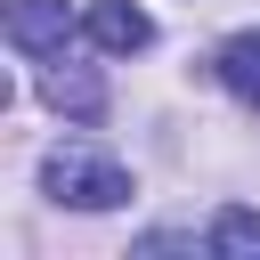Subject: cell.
I'll list each match as a JSON object with an SVG mask.
<instances>
[{
  "mask_svg": "<svg viewBox=\"0 0 260 260\" xmlns=\"http://www.w3.org/2000/svg\"><path fill=\"white\" fill-rule=\"evenodd\" d=\"M41 187H49L57 203H73V211H114V203H130V171H122L114 154H98V146H49Z\"/></svg>",
  "mask_w": 260,
  "mask_h": 260,
  "instance_id": "cell-1",
  "label": "cell"
},
{
  "mask_svg": "<svg viewBox=\"0 0 260 260\" xmlns=\"http://www.w3.org/2000/svg\"><path fill=\"white\" fill-rule=\"evenodd\" d=\"M8 41H16L24 57H65L73 8H65V0H8Z\"/></svg>",
  "mask_w": 260,
  "mask_h": 260,
  "instance_id": "cell-2",
  "label": "cell"
},
{
  "mask_svg": "<svg viewBox=\"0 0 260 260\" xmlns=\"http://www.w3.org/2000/svg\"><path fill=\"white\" fill-rule=\"evenodd\" d=\"M81 32L106 49V57H138L146 41H154V24H146V8H130V0H89V16H81Z\"/></svg>",
  "mask_w": 260,
  "mask_h": 260,
  "instance_id": "cell-3",
  "label": "cell"
},
{
  "mask_svg": "<svg viewBox=\"0 0 260 260\" xmlns=\"http://www.w3.org/2000/svg\"><path fill=\"white\" fill-rule=\"evenodd\" d=\"M41 98H49L57 114H73V122H98V114H106V81H98V73H81V65H49Z\"/></svg>",
  "mask_w": 260,
  "mask_h": 260,
  "instance_id": "cell-4",
  "label": "cell"
},
{
  "mask_svg": "<svg viewBox=\"0 0 260 260\" xmlns=\"http://www.w3.org/2000/svg\"><path fill=\"white\" fill-rule=\"evenodd\" d=\"M219 81H228L244 106H260V32H236V41L219 49Z\"/></svg>",
  "mask_w": 260,
  "mask_h": 260,
  "instance_id": "cell-5",
  "label": "cell"
},
{
  "mask_svg": "<svg viewBox=\"0 0 260 260\" xmlns=\"http://www.w3.org/2000/svg\"><path fill=\"white\" fill-rule=\"evenodd\" d=\"M203 252H236V260H260V219H252V211H219V219H211V236H203Z\"/></svg>",
  "mask_w": 260,
  "mask_h": 260,
  "instance_id": "cell-6",
  "label": "cell"
}]
</instances>
